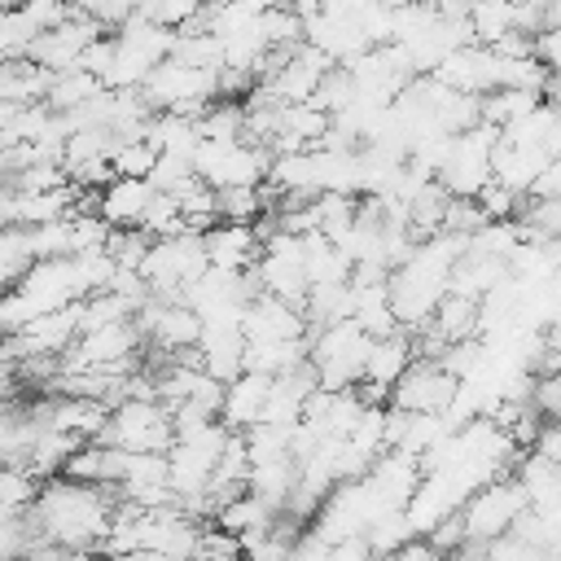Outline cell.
Listing matches in <instances>:
<instances>
[{
  "label": "cell",
  "instance_id": "obj_1",
  "mask_svg": "<svg viewBox=\"0 0 561 561\" xmlns=\"http://www.w3.org/2000/svg\"><path fill=\"white\" fill-rule=\"evenodd\" d=\"M110 508L114 495H105V486H83L57 473L39 482L26 517L44 543H57L66 552H92L110 526Z\"/></svg>",
  "mask_w": 561,
  "mask_h": 561
},
{
  "label": "cell",
  "instance_id": "obj_2",
  "mask_svg": "<svg viewBox=\"0 0 561 561\" xmlns=\"http://www.w3.org/2000/svg\"><path fill=\"white\" fill-rule=\"evenodd\" d=\"M368 333L355 320H333L320 329H307V368L316 377V390H351L364 377Z\"/></svg>",
  "mask_w": 561,
  "mask_h": 561
},
{
  "label": "cell",
  "instance_id": "obj_3",
  "mask_svg": "<svg viewBox=\"0 0 561 561\" xmlns=\"http://www.w3.org/2000/svg\"><path fill=\"white\" fill-rule=\"evenodd\" d=\"M215 75L219 70H193V66H184L175 57H162L145 75V83L136 92H140V101H145L149 114H188V118H197L219 96Z\"/></svg>",
  "mask_w": 561,
  "mask_h": 561
},
{
  "label": "cell",
  "instance_id": "obj_4",
  "mask_svg": "<svg viewBox=\"0 0 561 561\" xmlns=\"http://www.w3.org/2000/svg\"><path fill=\"white\" fill-rule=\"evenodd\" d=\"M188 162H193V175L219 193V188H259L267 180L272 153L245 140H197Z\"/></svg>",
  "mask_w": 561,
  "mask_h": 561
},
{
  "label": "cell",
  "instance_id": "obj_5",
  "mask_svg": "<svg viewBox=\"0 0 561 561\" xmlns=\"http://www.w3.org/2000/svg\"><path fill=\"white\" fill-rule=\"evenodd\" d=\"M206 272V250H202V232H175V237H158L149 241L145 259H140V280L149 285L153 298L175 302L180 289L188 280H197Z\"/></svg>",
  "mask_w": 561,
  "mask_h": 561
},
{
  "label": "cell",
  "instance_id": "obj_6",
  "mask_svg": "<svg viewBox=\"0 0 561 561\" xmlns=\"http://www.w3.org/2000/svg\"><path fill=\"white\" fill-rule=\"evenodd\" d=\"M175 438L171 412L158 399H118L105 412V425L92 443L118 447V451H167Z\"/></svg>",
  "mask_w": 561,
  "mask_h": 561
},
{
  "label": "cell",
  "instance_id": "obj_7",
  "mask_svg": "<svg viewBox=\"0 0 561 561\" xmlns=\"http://www.w3.org/2000/svg\"><path fill=\"white\" fill-rule=\"evenodd\" d=\"M522 508H526V491L517 486L513 473H504V478H495V482L469 491L465 504L456 508V522H460V535H465V539L491 543V539H500V535L513 530V522H517Z\"/></svg>",
  "mask_w": 561,
  "mask_h": 561
},
{
  "label": "cell",
  "instance_id": "obj_8",
  "mask_svg": "<svg viewBox=\"0 0 561 561\" xmlns=\"http://www.w3.org/2000/svg\"><path fill=\"white\" fill-rule=\"evenodd\" d=\"M495 140H500V131L491 123H473V127L456 131L451 149H447V158H443V167L434 175L438 188L447 197H469L473 202V193L491 180V149H495Z\"/></svg>",
  "mask_w": 561,
  "mask_h": 561
},
{
  "label": "cell",
  "instance_id": "obj_9",
  "mask_svg": "<svg viewBox=\"0 0 561 561\" xmlns=\"http://www.w3.org/2000/svg\"><path fill=\"white\" fill-rule=\"evenodd\" d=\"M79 337V302H66L57 311L31 316L26 324H18L4 337V351L22 364V359H57L61 351H70V342Z\"/></svg>",
  "mask_w": 561,
  "mask_h": 561
},
{
  "label": "cell",
  "instance_id": "obj_10",
  "mask_svg": "<svg viewBox=\"0 0 561 561\" xmlns=\"http://www.w3.org/2000/svg\"><path fill=\"white\" fill-rule=\"evenodd\" d=\"M96 35H105V31H101L92 18L70 13L61 26H53V31H44V35H35V39H31L26 61H35V66H39V70H48V75L75 70V66H79V57H83V48H88Z\"/></svg>",
  "mask_w": 561,
  "mask_h": 561
},
{
  "label": "cell",
  "instance_id": "obj_11",
  "mask_svg": "<svg viewBox=\"0 0 561 561\" xmlns=\"http://www.w3.org/2000/svg\"><path fill=\"white\" fill-rule=\"evenodd\" d=\"M451 390H456V381L434 359H412L399 373V381L386 390V408H394V412H443Z\"/></svg>",
  "mask_w": 561,
  "mask_h": 561
},
{
  "label": "cell",
  "instance_id": "obj_12",
  "mask_svg": "<svg viewBox=\"0 0 561 561\" xmlns=\"http://www.w3.org/2000/svg\"><path fill=\"white\" fill-rule=\"evenodd\" d=\"M416 359V346L408 333H386V337H373L368 342V355H364V377H359V399L364 403H386V390L399 381V373Z\"/></svg>",
  "mask_w": 561,
  "mask_h": 561
},
{
  "label": "cell",
  "instance_id": "obj_13",
  "mask_svg": "<svg viewBox=\"0 0 561 561\" xmlns=\"http://www.w3.org/2000/svg\"><path fill=\"white\" fill-rule=\"evenodd\" d=\"M386 451V403H364L355 425L346 430L342 438V451H337V478H364L368 465Z\"/></svg>",
  "mask_w": 561,
  "mask_h": 561
},
{
  "label": "cell",
  "instance_id": "obj_14",
  "mask_svg": "<svg viewBox=\"0 0 561 561\" xmlns=\"http://www.w3.org/2000/svg\"><path fill=\"white\" fill-rule=\"evenodd\" d=\"M241 337L245 342H294V337H307V320L298 307L254 294L241 311Z\"/></svg>",
  "mask_w": 561,
  "mask_h": 561
},
{
  "label": "cell",
  "instance_id": "obj_15",
  "mask_svg": "<svg viewBox=\"0 0 561 561\" xmlns=\"http://www.w3.org/2000/svg\"><path fill=\"white\" fill-rule=\"evenodd\" d=\"M267 386H272V377H259V373H237L232 381H224L219 386V425L224 430H232V434H241V430H250L254 421H259V412H263V399H267Z\"/></svg>",
  "mask_w": 561,
  "mask_h": 561
},
{
  "label": "cell",
  "instance_id": "obj_16",
  "mask_svg": "<svg viewBox=\"0 0 561 561\" xmlns=\"http://www.w3.org/2000/svg\"><path fill=\"white\" fill-rule=\"evenodd\" d=\"M202 250H206V267L250 272V263L259 259V237L250 224H210L202 232Z\"/></svg>",
  "mask_w": 561,
  "mask_h": 561
},
{
  "label": "cell",
  "instance_id": "obj_17",
  "mask_svg": "<svg viewBox=\"0 0 561 561\" xmlns=\"http://www.w3.org/2000/svg\"><path fill=\"white\" fill-rule=\"evenodd\" d=\"M302 44H311L316 53H324L333 66H346V61H355L368 48L364 35H359V26H355V18H333V13L307 18L302 22Z\"/></svg>",
  "mask_w": 561,
  "mask_h": 561
},
{
  "label": "cell",
  "instance_id": "obj_18",
  "mask_svg": "<svg viewBox=\"0 0 561 561\" xmlns=\"http://www.w3.org/2000/svg\"><path fill=\"white\" fill-rule=\"evenodd\" d=\"M149 197H153L149 180L114 175V180L96 193V215L105 219V228H136V224H140V210H145Z\"/></svg>",
  "mask_w": 561,
  "mask_h": 561
},
{
  "label": "cell",
  "instance_id": "obj_19",
  "mask_svg": "<svg viewBox=\"0 0 561 561\" xmlns=\"http://www.w3.org/2000/svg\"><path fill=\"white\" fill-rule=\"evenodd\" d=\"M500 140L504 145H526V149H543L548 158H557L561 149V118H557V105L539 101L530 114H522L517 123L500 127Z\"/></svg>",
  "mask_w": 561,
  "mask_h": 561
},
{
  "label": "cell",
  "instance_id": "obj_20",
  "mask_svg": "<svg viewBox=\"0 0 561 561\" xmlns=\"http://www.w3.org/2000/svg\"><path fill=\"white\" fill-rule=\"evenodd\" d=\"M140 140L158 153V158H193L197 149V123L188 114H149Z\"/></svg>",
  "mask_w": 561,
  "mask_h": 561
},
{
  "label": "cell",
  "instance_id": "obj_21",
  "mask_svg": "<svg viewBox=\"0 0 561 561\" xmlns=\"http://www.w3.org/2000/svg\"><path fill=\"white\" fill-rule=\"evenodd\" d=\"M294 482H298V465H294V456L259 460V465H250V473H245V495H254V500H263L272 513H280V504L289 500Z\"/></svg>",
  "mask_w": 561,
  "mask_h": 561
},
{
  "label": "cell",
  "instance_id": "obj_22",
  "mask_svg": "<svg viewBox=\"0 0 561 561\" xmlns=\"http://www.w3.org/2000/svg\"><path fill=\"white\" fill-rule=\"evenodd\" d=\"M302 276H307V289H320V285H351V263H346L320 232H307V237H302Z\"/></svg>",
  "mask_w": 561,
  "mask_h": 561
},
{
  "label": "cell",
  "instance_id": "obj_23",
  "mask_svg": "<svg viewBox=\"0 0 561 561\" xmlns=\"http://www.w3.org/2000/svg\"><path fill=\"white\" fill-rule=\"evenodd\" d=\"M101 92V83L88 75V70H61V75H48V83H44V96H39V105L44 110H53V114H70V110H79L83 101H92Z\"/></svg>",
  "mask_w": 561,
  "mask_h": 561
},
{
  "label": "cell",
  "instance_id": "obj_24",
  "mask_svg": "<svg viewBox=\"0 0 561 561\" xmlns=\"http://www.w3.org/2000/svg\"><path fill=\"white\" fill-rule=\"evenodd\" d=\"M276 517H280V513H272L263 500H254V495L241 491V495H232L228 504H219L210 522H215L219 530H228V535H245V530H263V526H272Z\"/></svg>",
  "mask_w": 561,
  "mask_h": 561
},
{
  "label": "cell",
  "instance_id": "obj_25",
  "mask_svg": "<svg viewBox=\"0 0 561 561\" xmlns=\"http://www.w3.org/2000/svg\"><path fill=\"white\" fill-rule=\"evenodd\" d=\"M465 22H469L473 44L491 48L500 35H508V31H513V4H508V0H469Z\"/></svg>",
  "mask_w": 561,
  "mask_h": 561
},
{
  "label": "cell",
  "instance_id": "obj_26",
  "mask_svg": "<svg viewBox=\"0 0 561 561\" xmlns=\"http://www.w3.org/2000/svg\"><path fill=\"white\" fill-rule=\"evenodd\" d=\"M193 123H197V136H202V140H241L245 105H241V101H228V96H215Z\"/></svg>",
  "mask_w": 561,
  "mask_h": 561
},
{
  "label": "cell",
  "instance_id": "obj_27",
  "mask_svg": "<svg viewBox=\"0 0 561 561\" xmlns=\"http://www.w3.org/2000/svg\"><path fill=\"white\" fill-rule=\"evenodd\" d=\"M272 193L259 184V188H219L215 193V219L219 224H254L263 210H272L267 202Z\"/></svg>",
  "mask_w": 561,
  "mask_h": 561
},
{
  "label": "cell",
  "instance_id": "obj_28",
  "mask_svg": "<svg viewBox=\"0 0 561 561\" xmlns=\"http://www.w3.org/2000/svg\"><path fill=\"white\" fill-rule=\"evenodd\" d=\"M364 548L377 557V561H386V557H394L408 539H412V530H408V522H403V513H377L368 526H364Z\"/></svg>",
  "mask_w": 561,
  "mask_h": 561
},
{
  "label": "cell",
  "instance_id": "obj_29",
  "mask_svg": "<svg viewBox=\"0 0 561 561\" xmlns=\"http://www.w3.org/2000/svg\"><path fill=\"white\" fill-rule=\"evenodd\" d=\"M35 491H39V478L26 465H18V460L0 465V508L4 513H26L35 504Z\"/></svg>",
  "mask_w": 561,
  "mask_h": 561
},
{
  "label": "cell",
  "instance_id": "obj_30",
  "mask_svg": "<svg viewBox=\"0 0 561 561\" xmlns=\"http://www.w3.org/2000/svg\"><path fill=\"white\" fill-rule=\"evenodd\" d=\"M136 232H145L149 241L184 232V224H180V210H175V197H167V193H153V197L145 202V210H140V224H136Z\"/></svg>",
  "mask_w": 561,
  "mask_h": 561
},
{
  "label": "cell",
  "instance_id": "obj_31",
  "mask_svg": "<svg viewBox=\"0 0 561 561\" xmlns=\"http://www.w3.org/2000/svg\"><path fill=\"white\" fill-rule=\"evenodd\" d=\"M351 101H355V83H351L346 66H333V70L316 83V92H311V105H316V110H324L329 118H333V114H342Z\"/></svg>",
  "mask_w": 561,
  "mask_h": 561
},
{
  "label": "cell",
  "instance_id": "obj_32",
  "mask_svg": "<svg viewBox=\"0 0 561 561\" xmlns=\"http://www.w3.org/2000/svg\"><path fill=\"white\" fill-rule=\"evenodd\" d=\"M153 162H158V153H153L145 140H114V149H110V171H114V175H136V180H145V175L153 171Z\"/></svg>",
  "mask_w": 561,
  "mask_h": 561
},
{
  "label": "cell",
  "instance_id": "obj_33",
  "mask_svg": "<svg viewBox=\"0 0 561 561\" xmlns=\"http://www.w3.org/2000/svg\"><path fill=\"white\" fill-rule=\"evenodd\" d=\"M101 250L114 259V267L140 272V259H145V250H149V237H145V232H136V228H110V237H105V245H101Z\"/></svg>",
  "mask_w": 561,
  "mask_h": 561
},
{
  "label": "cell",
  "instance_id": "obj_34",
  "mask_svg": "<svg viewBox=\"0 0 561 561\" xmlns=\"http://www.w3.org/2000/svg\"><path fill=\"white\" fill-rule=\"evenodd\" d=\"M473 206H478V215H482V219H517L522 197H517V193H508L504 184L486 180V184L473 193Z\"/></svg>",
  "mask_w": 561,
  "mask_h": 561
},
{
  "label": "cell",
  "instance_id": "obj_35",
  "mask_svg": "<svg viewBox=\"0 0 561 561\" xmlns=\"http://www.w3.org/2000/svg\"><path fill=\"white\" fill-rule=\"evenodd\" d=\"M18 9H22L26 22L35 26V35H44V31H53V26H61V22L70 18V4H66V0H22Z\"/></svg>",
  "mask_w": 561,
  "mask_h": 561
},
{
  "label": "cell",
  "instance_id": "obj_36",
  "mask_svg": "<svg viewBox=\"0 0 561 561\" xmlns=\"http://www.w3.org/2000/svg\"><path fill=\"white\" fill-rule=\"evenodd\" d=\"M548 197H561V158H552V162L530 180V188H526L522 202H548Z\"/></svg>",
  "mask_w": 561,
  "mask_h": 561
},
{
  "label": "cell",
  "instance_id": "obj_37",
  "mask_svg": "<svg viewBox=\"0 0 561 561\" xmlns=\"http://www.w3.org/2000/svg\"><path fill=\"white\" fill-rule=\"evenodd\" d=\"M329 557V543L316 535V530H298L294 535V543H289V552H285V561H324Z\"/></svg>",
  "mask_w": 561,
  "mask_h": 561
},
{
  "label": "cell",
  "instance_id": "obj_38",
  "mask_svg": "<svg viewBox=\"0 0 561 561\" xmlns=\"http://www.w3.org/2000/svg\"><path fill=\"white\" fill-rule=\"evenodd\" d=\"M18 386H22V373H18V359L4 351V342H0V403H9L13 394H18Z\"/></svg>",
  "mask_w": 561,
  "mask_h": 561
},
{
  "label": "cell",
  "instance_id": "obj_39",
  "mask_svg": "<svg viewBox=\"0 0 561 561\" xmlns=\"http://www.w3.org/2000/svg\"><path fill=\"white\" fill-rule=\"evenodd\" d=\"M324 561H377V557L364 548V539H342V543H329Z\"/></svg>",
  "mask_w": 561,
  "mask_h": 561
},
{
  "label": "cell",
  "instance_id": "obj_40",
  "mask_svg": "<svg viewBox=\"0 0 561 561\" xmlns=\"http://www.w3.org/2000/svg\"><path fill=\"white\" fill-rule=\"evenodd\" d=\"M508 4H513V9H543L548 0H508Z\"/></svg>",
  "mask_w": 561,
  "mask_h": 561
},
{
  "label": "cell",
  "instance_id": "obj_41",
  "mask_svg": "<svg viewBox=\"0 0 561 561\" xmlns=\"http://www.w3.org/2000/svg\"><path fill=\"white\" fill-rule=\"evenodd\" d=\"M18 4H22V0H0V9H18Z\"/></svg>",
  "mask_w": 561,
  "mask_h": 561
}]
</instances>
